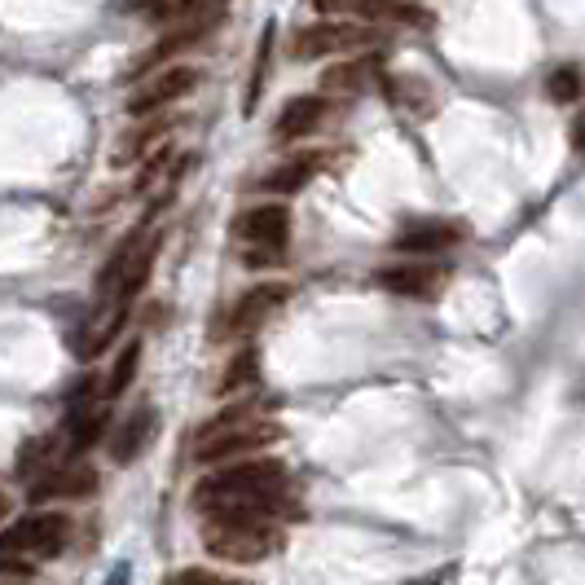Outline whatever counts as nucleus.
Listing matches in <instances>:
<instances>
[{
  "label": "nucleus",
  "instance_id": "obj_1",
  "mask_svg": "<svg viewBox=\"0 0 585 585\" xmlns=\"http://www.w3.org/2000/svg\"><path fill=\"white\" fill-rule=\"evenodd\" d=\"M198 515L211 511H268V515H296L290 506V475L277 458H251L203 475L190 493Z\"/></svg>",
  "mask_w": 585,
  "mask_h": 585
},
{
  "label": "nucleus",
  "instance_id": "obj_29",
  "mask_svg": "<svg viewBox=\"0 0 585 585\" xmlns=\"http://www.w3.org/2000/svg\"><path fill=\"white\" fill-rule=\"evenodd\" d=\"M36 567L32 563H14L10 554H0V581H32Z\"/></svg>",
  "mask_w": 585,
  "mask_h": 585
},
{
  "label": "nucleus",
  "instance_id": "obj_10",
  "mask_svg": "<svg viewBox=\"0 0 585 585\" xmlns=\"http://www.w3.org/2000/svg\"><path fill=\"white\" fill-rule=\"evenodd\" d=\"M445 282H449V268L445 264H432V260H405V264L379 268V286H388L392 296H410V300L440 296Z\"/></svg>",
  "mask_w": 585,
  "mask_h": 585
},
{
  "label": "nucleus",
  "instance_id": "obj_2",
  "mask_svg": "<svg viewBox=\"0 0 585 585\" xmlns=\"http://www.w3.org/2000/svg\"><path fill=\"white\" fill-rule=\"evenodd\" d=\"M203 546L220 563H264L282 550V524L268 511H211Z\"/></svg>",
  "mask_w": 585,
  "mask_h": 585
},
{
  "label": "nucleus",
  "instance_id": "obj_21",
  "mask_svg": "<svg viewBox=\"0 0 585 585\" xmlns=\"http://www.w3.org/2000/svg\"><path fill=\"white\" fill-rule=\"evenodd\" d=\"M388 89V97H392V106H405V111H414V115H432V89L423 84V80H414V76H397V80H388L383 84Z\"/></svg>",
  "mask_w": 585,
  "mask_h": 585
},
{
  "label": "nucleus",
  "instance_id": "obj_20",
  "mask_svg": "<svg viewBox=\"0 0 585 585\" xmlns=\"http://www.w3.org/2000/svg\"><path fill=\"white\" fill-rule=\"evenodd\" d=\"M137 366H141V344L133 340V344L119 348V357H115V366H111V375H106V383H102V397H106V401L124 397V392L133 388V379H137Z\"/></svg>",
  "mask_w": 585,
  "mask_h": 585
},
{
  "label": "nucleus",
  "instance_id": "obj_27",
  "mask_svg": "<svg viewBox=\"0 0 585 585\" xmlns=\"http://www.w3.org/2000/svg\"><path fill=\"white\" fill-rule=\"evenodd\" d=\"M546 93H550L554 102H576V97H581V71L559 67V71L546 80Z\"/></svg>",
  "mask_w": 585,
  "mask_h": 585
},
{
  "label": "nucleus",
  "instance_id": "obj_14",
  "mask_svg": "<svg viewBox=\"0 0 585 585\" xmlns=\"http://www.w3.org/2000/svg\"><path fill=\"white\" fill-rule=\"evenodd\" d=\"M97 493V471L84 467V462H71V467H58V471H45L36 484H32V502H54V497H93Z\"/></svg>",
  "mask_w": 585,
  "mask_h": 585
},
{
  "label": "nucleus",
  "instance_id": "obj_23",
  "mask_svg": "<svg viewBox=\"0 0 585 585\" xmlns=\"http://www.w3.org/2000/svg\"><path fill=\"white\" fill-rule=\"evenodd\" d=\"M229 0H168L159 10V23H194V19H220Z\"/></svg>",
  "mask_w": 585,
  "mask_h": 585
},
{
  "label": "nucleus",
  "instance_id": "obj_5",
  "mask_svg": "<svg viewBox=\"0 0 585 585\" xmlns=\"http://www.w3.org/2000/svg\"><path fill=\"white\" fill-rule=\"evenodd\" d=\"M233 238L246 246L251 264H268L282 255L286 238H290V211L286 203H255L233 220Z\"/></svg>",
  "mask_w": 585,
  "mask_h": 585
},
{
  "label": "nucleus",
  "instance_id": "obj_3",
  "mask_svg": "<svg viewBox=\"0 0 585 585\" xmlns=\"http://www.w3.org/2000/svg\"><path fill=\"white\" fill-rule=\"evenodd\" d=\"M277 436H282V427H277L268 414H260L255 405H229V410H220L211 423L198 427V436H194V458H198V462H233V458H242V454L268 449Z\"/></svg>",
  "mask_w": 585,
  "mask_h": 585
},
{
  "label": "nucleus",
  "instance_id": "obj_31",
  "mask_svg": "<svg viewBox=\"0 0 585 585\" xmlns=\"http://www.w3.org/2000/svg\"><path fill=\"white\" fill-rule=\"evenodd\" d=\"M172 581H225L220 572H203V567H185V572H176Z\"/></svg>",
  "mask_w": 585,
  "mask_h": 585
},
{
  "label": "nucleus",
  "instance_id": "obj_15",
  "mask_svg": "<svg viewBox=\"0 0 585 585\" xmlns=\"http://www.w3.org/2000/svg\"><path fill=\"white\" fill-rule=\"evenodd\" d=\"M348 14L366 23H401V27H432V10L410 0H348Z\"/></svg>",
  "mask_w": 585,
  "mask_h": 585
},
{
  "label": "nucleus",
  "instance_id": "obj_4",
  "mask_svg": "<svg viewBox=\"0 0 585 585\" xmlns=\"http://www.w3.org/2000/svg\"><path fill=\"white\" fill-rule=\"evenodd\" d=\"M71 541V519L58 511H32L0 528V554H32V559H58Z\"/></svg>",
  "mask_w": 585,
  "mask_h": 585
},
{
  "label": "nucleus",
  "instance_id": "obj_25",
  "mask_svg": "<svg viewBox=\"0 0 585 585\" xmlns=\"http://www.w3.org/2000/svg\"><path fill=\"white\" fill-rule=\"evenodd\" d=\"M106 427H111V414L97 405V410H84L80 418H76V432H71V449L76 454H84V449H93L102 436H106Z\"/></svg>",
  "mask_w": 585,
  "mask_h": 585
},
{
  "label": "nucleus",
  "instance_id": "obj_13",
  "mask_svg": "<svg viewBox=\"0 0 585 585\" xmlns=\"http://www.w3.org/2000/svg\"><path fill=\"white\" fill-rule=\"evenodd\" d=\"M322 119H326V102H322V97H313V93L290 97V102L282 106L277 124H273V137H277L282 146L305 141V137H313V133L322 128Z\"/></svg>",
  "mask_w": 585,
  "mask_h": 585
},
{
  "label": "nucleus",
  "instance_id": "obj_24",
  "mask_svg": "<svg viewBox=\"0 0 585 585\" xmlns=\"http://www.w3.org/2000/svg\"><path fill=\"white\" fill-rule=\"evenodd\" d=\"M255 379H260V353H255V348H242V353L225 366V375H220V397H233V392L251 388Z\"/></svg>",
  "mask_w": 585,
  "mask_h": 585
},
{
  "label": "nucleus",
  "instance_id": "obj_6",
  "mask_svg": "<svg viewBox=\"0 0 585 585\" xmlns=\"http://www.w3.org/2000/svg\"><path fill=\"white\" fill-rule=\"evenodd\" d=\"M286 300H290V286H286V282H255L251 290H242V296L229 305L225 335H229V340H251Z\"/></svg>",
  "mask_w": 585,
  "mask_h": 585
},
{
  "label": "nucleus",
  "instance_id": "obj_26",
  "mask_svg": "<svg viewBox=\"0 0 585 585\" xmlns=\"http://www.w3.org/2000/svg\"><path fill=\"white\" fill-rule=\"evenodd\" d=\"M49 462H54V440H27L23 454H19V471L27 480H41L45 475L41 467H49Z\"/></svg>",
  "mask_w": 585,
  "mask_h": 585
},
{
  "label": "nucleus",
  "instance_id": "obj_19",
  "mask_svg": "<svg viewBox=\"0 0 585 585\" xmlns=\"http://www.w3.org/2000/svg\"><path fill=\"white\" fill-rule=\"evenodd\" d=\"M159 246H163V238H150V242H141L137 246V255L128 260V268H124V282H119V305H133L137 296H141V286L150 282V273H154V260H159Z\"/></svg>",
  "mask_w": 585,
  "mask_h": 585
},
{
  "label": "nucleus",
  "instance_id": "obj_12",
  "mask_svg": "<svg viewBox=\"0 0 585 585\" xmlns=\"http://www.w3.org/2000/svg\"><path fill=\"white\" fill-rule=\"evenodd\" d=\"M154 432H159V414H154V405H137V410L111 432V440H106L111 462H119V467L137 462V454L154 440Z\"/></svg>",
  "mask_w": 585,
  "mask_h": 585
},
{
  "label": "nucleus",
  "instance_id": "obj_32",
  "mask_svg": "<svg viewBox=\"0 0 585 585\" xmlns=\"http://www.w3.org/2000/svg\"><path fill=\"white\" fill-rule=\"evenodd\" d=\"M0 515H10V497H0Z\"/></svg>",
  "mask_w": 585,
  "mask_h": 585
},
{
  "label": "nucleus",
  "instance_id": "obj_8",
  "mask_svg": "<svg viewBox=\"0 0 585 585\" xmlns=\"http://www.w3.org/2000/svg\"><path fill=\"white\" fill-rule=\"evenodd\" d=\"M211 27H216V19H194V23H172L146 54H137V62L128 67V76L124 80H141V76H150V71H163L172 58H181L185 49H194L198 41H207L211 36Z\"/></svg>",
  "mask_w": 585,
  "mask_h": 585
},
{
  "label": "nucleus",
  "instance_id": "obj_28",
  "mask_svg": "<svg viewBox=\"0 0 585 585\" xmlns=\"http://www.w3.org/2000/svg\"><path fill=\"white\" fill-rule=\"evenodd\" d=\"M268 49H273V27H264V41H260V54H255V71H251V89H246V111H255V102H260L264 71H268Z\"/></svg>",
  "mask_w": 585,
  "mask_h": 585
},
{
  "label": "nucleus",
  "instance_id": "obj_7",
  "mask_svg": "<svg viewBox=\"0 0 585 585\" xmlns=\"http://www.w3.org/2000/svg\"><path fill=\"white\" fill-rule=\"evenodd\" d=\"M375 32L370 27H353V23H340V19H326V23H313V27H300L296 41H290V54L300 62H318V58H335V54H353L362 45H370Z\"/></svg>",
  "mask_w": 585,
  "mask_h": 585
},
{
  "label": "nucleus",
  "instance_id": "obj_22",
  "mask_svg": "<svg viewBox=\"0 0 585 585\" xmlns=\"http://www.w3.org/2000/svg\"><path fill=\"white\" fill-rule=\"evenodd\" d=\"M172 124H176V119H168L163 111H159V115H150V124H146V128H137V133H133V137H128V141L119 146L115 163H128V159H141V154H146L150 146H159V141L168 137V128H172Z\"/></svg>",
  "mask_w": 585,
  "mask_h": 585
},
{
  "label": "nucleus",
  "instance_id": "obj_17",
  "mask_svg": "<svg viewBox=\"0 0 585 585\" xmlns=\"http://www.w3.org/2000/svg\"><path fill=\"white\" fill-rule=\"evenodd\" d=\"M375 71H379V58L335 62V67H326V76H322V93H326V97H357V93L375 80Z\"/></svg>",
  "mask_w": 585,
  "mask_h": 585
},
{
  "label": "nucleus",
  "instance_id": "obj_30",
  "mask_svg": "<svg viewBox=\"0 0 585 585\" xmlns=\"http://www.w3.org/2000/svg\"><path fill=\"white\" fill-rule=\"evenodd\" d=\"M313 10L326 14V19H335V14H348V0H313Z\"/></svg>",
  "mask_w": 585,
  "mask_h": 585
},
{
  "label": "nucleus",
  "instance_id": "obj_11",
  "mask_svg": "<svg viewBox=\"0 0 585 585\" xmlns=\"http://www.w3.org/2000/svg\"><path fill=\"white\" fill-rule=\"evenodd\" d=\"M326 163H331V154H322V150L290 154V159H282L273 172H264V176L255 181V190H260V194H300Z\"/></svg>",
  "mask_w": 585,
  "mask_h": 585
},
{
  "label": "nucleus",
  "instance_id": "obj_9",
  "mask_svg": "<svg viewBox=\"0 0 585 585\" xmlns=\"http://www.w3.org/2000/svg\"><path fill=\"white\" fill-rule=\"evenodd\" d=\"M194 84H198V71H194V67H163V71H154V76L128 97V115H137V119L159 115V111H168L176 97L194 93Z\"/></svg>",
  "mask_w": 585,
  "mask_h": 585
},
{
  "label": "nucleus",
  "instance_id": "obj_16",
  "mask_svg": "<svg viewBox=\"0 0 585 585\" xmlns=\"http://www.w3.org/2000/svg\"><path fill=\"white\" fill-rule=\"evenodd\" d=\"M458 238H462V229L449 220H414L397 233V246L410 255H436V251H449Z\"/></svg>",
  "mask_w": 585,
  "mask_h": 585
},
{
  "label": "nucleus",
  "instance_id": "obj_18",
  "mask_svg": "<svg viewBox=\"0 0 585 585\" xmlns=\"http://www.w3.org/2000/svg\"><path fill=\"white\" fill-rule=\"evenodd\" d=\"M146 225H150V216L137 225V229H128L124 233V242H119V251L102 264V273H97V300H111L115 290H119V282H124V268H128V260L137 255V246H141V233H146Z\"/></svg>",
  "mask_w": 585,
  "mask_h": 585
}]
</instances>
